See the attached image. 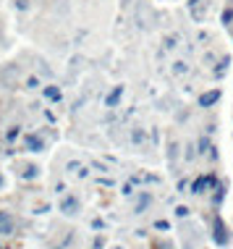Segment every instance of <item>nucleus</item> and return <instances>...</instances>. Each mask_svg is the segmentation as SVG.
I'll list each match as a JSON object with an SVG mask.
<instances>
[{
  "label": "nucleus",
  "mask_w": 233,
  "mask_h": 249,
  "mask_svg": "<svg viewBox=\"0 0 233 249\" xmlns=\"http://www.w3.org/2000/svg\"><path fill=\"white\" fill-rule=\"evenodd\" d=\"M61 213H66V215H76V213H79V199L71 197V194H66V197L61 199Z\"/></svg>",
  "instance_id": "nucleus-1"
},
{
  "label": "nucleus",
  "mask_w": 233,
  "mask_h": 249,
  "mask_svg": "<svg viewBox=\"0 0 233 249\" xmlns=\"http://www.w3.org/2000/svg\"><path fill=\"white\" fill-rule=\"evenodd\" d=\"M66 168H68V173H71L74 178H86V176H89L86 165H84V163H79V160H71V163L66 165Z\"/></svg>",
  "instance_id": "nucleus-2"
},
{
  "label": "nucleus",
  "mask_w": 233,
  "mask_h": 249,
  "mask_svg": "<svg viewBox=\"0 0 233 249\" xmlns=\"http://www.w3.org/2000/svg\"><path fill=\"white\" fill-rule=\"evenodd\" d=\"M217 100H220V89H212V92H204V95H199V107H210V105H215Z\"/></svg>",
  "instance_id": "nucleus-3"
},
{
  "label": "nucleus",
  "mask_w": 233,
  "mask_h": 249,
  "mask_svg": "<svg viewBox=\"0 0 233 249\" xmlns=\"http://www.w3.org/2000/svg\"><path fill=\"white\" fill-rule=\"evenodd\" d=\"M13 233V218L11 213H0V236H8Z\"/></svg>",
  "instance_id": "nucleus-4"
},
{
  "label": "nucleus",
  "mask_w": 233,
  "mask_h": 249,
  "mask_svg": "<svg viewBox=\"0 0 233 249\" xmlns=\"http://www.w3.org/2000/svg\"><path fill=\"white\" fill-rule=\"evenodd\" d=\"M21 79V71H18V66H8V69H3V82L5 84H13Z\"/></svg>",
  "instance_id": "nucleus-5"
},
{
  "label": "nucleus",
  "mask_w": 233,
  "mask_h": 249,
  "mask_svg": "<svg viewBox=\"0 0 233 249\" xmlns=\"http://www.w3.org/2000/svg\"><path fill=\"white\" fill-rule=\"evenodd\" d=\"M121 97H123V87H113V92L105 97V105H108V107H116L118 103H121Z\"/></svg>",
  "instance_id": "nucleus-6"
},
{
  "label": "nucleus",
  "mask_w": 233,
  "mask_h": 249,
  "mask_svg": "<svg viewBox=\"0 0 233 249\" xmlns=\"http://www.w3.org/2000/svg\"><path fill=\"white\" fill-rule=\"evenodd\" d=\"M26 147H29V152H39L45 147V142L39 137H26Z\"/></svg>",
  "instance_id": "nucleus-7"
},
{
  "label": "nucleus",
  "mask_w": 233,
  "mask_h": 249,
  "mask_svg": "<svg viewBox=\"0 0 233 249\" xmlns=\"http://www.w3.org/2000/svg\"><path fill=\"white\" fill-rule=\"evenodd\" d=\"M189 69H186V63L183 60H176V63H173V73H178V76H181V73H186Z\"/></svg>",
  "instance_id": "nucleus-8"
},
{
  "label": "nucleus",
  "mask_w": 233,
  "mask_h": 249,
  "mask_svg": "<svg viewBox=\"0 0 233 249\" xmlns=\"http://www.w3.org/2000/svg\"><path fill=\"white\" fill-rule=\"evenodd\" d=\"M45 95H48L50 100H61V89H55V87H48V89H45Z\"/></svg>",
  "instance_id": "nucleus-9"
},
{
  "label": "nucleus",
  "mask_w": 233,
  "mask_h": 249,
  "mask_svg": "<svg viewBox=\"0 0 233 249\" xmlns=\"http://www.w3.org/2000/svg\"><path fill=\"white\" fill-rule=\"evenodd\" d=\"M26 87H29V89H37V87H39V79L29 76V79H26Z\"/></svg>",
  "instance_id": "nucleus-10"
},
{
  "label": "nucleus",
  "mask_w": 233,
  "mask_h": 249,
  "mask_svg": "<svg viewBox=\"0 0 233 249\" xmlns=\"http://www.w3.org/2000/svg\"><path fill=\"white\" fill-rule=\"evenodd\" d=\"M34 176H37V168L29 165V168H26V173H24V178H34Z\"/></svg>",
  "instance_id": "nucleus-11"
},
{
  "label": "nucleus",
  "mask_w": 233,
  "mask_h": 249,
  "mask_svg": "<svg viewBox=\"0 0 233 249\" xmlns=\"http://www.w3.org/2000/svg\"><path fill=\"white\" fill-rule=\"evenodd\" d=\"M0 184H3V176H0Z\"/></svg>",
  "instance_id": "nucleus-12"
}]
</instances>
